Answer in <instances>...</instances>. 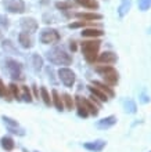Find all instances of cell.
<instances>
[{
  "instance_id": "cell-1",
  "label": "cell",
  "mask_w": 151,
  "mask_h": 152,
  "mask_svg": "<svg viewBox=\"0 0 151 152\" xmlns=\"http://www.w3.org/2000/svg\"><path fill=\"white\" fill-rule=\"evenodd\" d=\"M100 46H101V42L97 39L93 40H86L82 43V54H83L85 60L93 64L97 60V54H99Z\"/></svg>"
},
{
  "instance_id": "cell-2",
  "label": "cell",
  "mask_w": 151,
  "mask_h": 152,
  "mask_svg": "<svg viewBox=\"0 0 151 152\" xmlns=\"http://www.w3.org/2000/svg\"><path fill=\"white\" fill-rule=\"evenodd\" d=\"M47 60L54 65H71L72 64V57L68 54L64 48L54 47L47 53Z\"/></svg>"
},
{
  "instance_id": "cell-3",
  "label": "cell",
  "mask_w": 151,
  "mask_h": 152,
  "mask_svg": "<svg viewBox=\"0 0 151 152\" xmlns=\"http://www.w3.org/2000/svg\"><path fill=\"white\" fill-rule=\"evenodd\" d=\"M96 72L103 76L104 80H105L110 86L118 84L119 75L116 72V69L114 68V66H111V65H101V66H97V68H96Z\"/></svg>"
},
{
  "instance_id": "cell-4",
  "label": "cell",
  "mask_w": 151,
  "mask_h": 152,
  "mask_svg": "<svg viewBox=\"0 0 151 152\" xmlns=\"http://www.w3.org/2000/svg\"><path fill=\"white\" fill-rule=\"evenodd\" d=\"M40 42L43 44H54L60 42V33L57 32L56 29L46 28L40 33Z\"/></svg>"
},
{
  "instance_id": "cell-5",
  "label": "cell",
  "mask_w": 151,
  "mask_h": 152,
  "mask_svg": "<svg viewBox=\"0 0 151 152\" xmlns=\"http://www.w3.org/2000/svg\"><path fill=\"white\" fill-rule=\"evenodd\" d=\"M58 77L64 83V86H67V87H72L76 80L75 72L71 71L69 68H67V66H63V68L58 69Z\"/></svg>"
},
{
  "instance_id": "cell-6",
  "label": "cell",
  "mask_w": 151,
  "mask_h": 152,
  "mask_svg": "<svg viewBox=\"0 0 151 152\" xmlns=\"http://www.w3.org/2000/svg\"><path fill=\"white\" fill-rule=\"evenodd\" d=\"M3 6L8 12H13V14H22L25 11L24 0H4Z\"/></svg>"
},
{
  "instance_id": "cell-7",
  "label": "cell",
  "mask_w": 151,
  "mask_h": 152,
  "mask_svg": "<svg viewBox=\"0 0 151 152\" xmlns=\"http://www.w3.org/2000/svg\"><path fill=\"white\" fill-rule=\"evenodd\" d=\"M4 65H6V68H7L8 73L11 76L13 79H21L22 76V66H21L20 62H17L15 60H11V58H8V60L4 61Z\"/></svg>"
},
{
  "instance_id": "cell-8",
  "label": "cell",
  "mask_w": 151,
  "mask_h": 152,
  "mask_svg": "<svg viewBox=\"0 0 151 152\" xmlns=\"http://www.w3.org/2000/svg\"><path fill=\"white\" fill-rule=\"evenodd\" d=\"M1 119L4 120V123L7 126V130L10 133H14V134H18V136H24L25 134L24 130L20 127V124L17 123V120L11 119V118H7V116H3Z\"/></svg>"
},
{
  "instance_id": "cell-9",
  "label": "cell",
  "mask_w": 151,
  "mask_h": 152,
  "mask_svg": "<svg viewBox=\"0 0 151 152\" xmlns=\"http://www.w3.org/2000/svg\"><path fill=\"white\" fill-rule=\"evenodd\" d=\"M21 28L27 33H33L38 31V22L33 18H22L21 20Z\"/></svg>"
},
{
  "instance_id": "cell-10",
  "label": "cell",
  "mask_w": 151,
  "mask_h": 152,
  "mask_svg": "<svg viewBox=\"0 0 151 152\" xmlns=\"http://www.w3.org/2000/svg\"><path fill=\"white\" fill-rule=\"evenodd\" d=\"M107 142L104 140H96V141H90V142H85L83 147L88 151H91V152H101L104 148H105Z\"/></svg>"
},
{
  "instance_id": "cell-11",
  "label": "cell",
  "mask_w": 151,
  "mask_h": 152,
  "mask_svg": "<svg viewBox=\"0 0 151 152\" xmlns=\"http://www.w3.org/2000/svg\"><path fill=\"white\" fill-rule=\"evenodd\" d=\"M99 61L101 62V64L112 65V64H115L116 61H118V57H116L115 53H112V51H104L103 54H100Z\"/></svg>"
},
{
  "instance_id": "cell-12",
  "label": "cell",
  "mask_w": 151,
  "mask_h": 152,
  "mask_svg": "<svg viewBox=\"0 0 151 152\" xmlns=\"http://www.w3.org/2000/svg\"><path fill=\"white\" fill-rule=\"evenodd\" d=\"M115 123H116V116L111 115V116H107V118L99 120L96 126H97V129H100V130H107V129L112 127Z\"/></svg>"
},
{
  "instance_id": "cell-13",
  "label": "cell",
  "mask_w": 151,
  "mask_h": 152,
  "mask_svg": "<svg viewBox=\"0 0 151 152\" xmlns=\"http://www.w3.org/2000/svg\"><path fill=\"white\" fill-rule=\"evenodd\" d=\"M88 88H89V91L91 93V96L96 97L99 101H101V102H107L108 101V96L104 91H101L100 88L94 87V86H88Z\"/></svg>"
},
{
  "instance_id": "cell-14",
  "label": "cell",
  "mask_w": 151,
  "mask_h": 152,
  "mask_svg": "<svg viewBox=\"0 0 151 152\" xmlns=\"http://www.w3.org/2000/svg\"><path fill=\"white\" fill-rule=\"evenodd\" d=\"M78 18L83 21H96V20H103V15L101 14H97V12H76L75 14Z\"/></svg>"
},
{
  "instance_id": "cell-15",
  "label": "cell",
  "mask_w": 151,
  "mask_h": 152,
  "mask_svg": "<svg viewBox=\"0 0 151 152\" xmlns=\"http://www.w3.org/2000/svg\"><path fill=\"white\" fill-rule=\"evenodd\" d=\"M18 42L24 48H31L33 46V42H32V37L29 36V33L27 32H21L20 36H18Z\"/></svg>"
},
{
  "instance_id": "cell-16",
  "label": "cell",
  "mask_w": 151,
  "mask_h": 152,
  "mask_svg": "<svg viewBox=\"0 0 151 152\" xmlns=\"http://www.w3.org/2000/svg\"><path fill=\"white\" fill-rule=\"evenodd\" d=\"M82 102H83L85 108H86V111H88L89 113H91L93 116H97V115H99V108H97V105H96L91 100H88V98H82Z\"/></svg>"
},
{
  "instance_id": "cell-17",
  "label": "cell",
  "mask_w": 151,
  "mask_h": 152,
  "mask_svg": "<svg viewBox=\"0 0 151 152\" xmlns=\"http://www.w3.org/2000/svg\"><path fill=\"white\" fill-rule=\"evenodd\" d=\"M93 86H96V87L100 88L101 91H104L108 97H114V96H115V93H114V90H112V88L110 87L108 84L103 83V82H99V80H93Z\"/></svg>"
},
{
  "instance_id": "cell-18",
  "label": "cell",
  "mask_w": 151,
  "mask_h": 152,
  "mask_svg": "<svg viewBox=\"0 0 151 152\" xmlns=\"http://www.w3.org/2000/svg\"><path fill=\"white\" fill-rule=\"evenodd\" d=\"M75 102H76V111H78V115H79L80 118H88L89 112L86 111L83 102H82V97L76 96L75 97Z\"/></svg>"
},
{
  "instance_id": "cell-19",
  "label": "cell",
  "mask_w": 151,
  "mask_h": 152,
  "mask_svg": "<svg viewBox=\"0 0 151 152\" xmlns=\"http://www.w3.org/2000/svg\"><path fill=\"white\" fill-rule=\"evenodd\" d=\"M52 102L54 104V107L57 108V111H63L64 109V104H63V98H61V96L58 94V91L57 90H53L52 91Z\"/></svg>"
},
{
  "instance_id": "cell-20",
  "label": "cell",
  "mask_w": 151,
  "mask_h": 152,
  "mask_svg": "<svg viewBox=\"0 0 151 152\" xmlns=\"http://www.w3.org/2000/svg\"><path fill=\"white\" fill-rule=\"evenodd\" d=\"M104 32L101 29H94V28H89V29H85L83 32H82V36L83 37H100L103 36Z\"/></svg>"
},
{
  "instance_id": "cell-21",
  "label": "cell",
  "mask_w": 151,
  "mask_h": 152,
  "mask_svg": "<svg viewBox=\"0 0 151 152\" xmlns=\"http://www.w3.org/2000/svg\"><path fill=\"white\" fill-rule=\"evenodd\" d=\"M130 6H132V0H122L121 6L118 7V14H119L121 18H123L127 14V11L130 10Z\"/></svg>"
},
{
  "instance_id": "cell-22",
  "label": "cell",
  "mask_w": 151,
  "mask_h": 152,
  "mask_svg": "<svg viewBox=\"0 0 151 152\" xmlns=\"http://www.w3.org/2000/svg\"><path fill=\"white\" fill-rule=\"evenodd\" d=\"M75 1L85 8H90V10H97L99 8V3L96 0H75Z\"/></svg>"
},
{
  "instance_id": "cell-23",
  "label": "cell",
  "mask_w": 151,
  "mask_h": 152,
  "mask_svg": "<svg viewBox=\"0 0 151 152\" xmlns=\"http://www.w3.org/2000/svg\"><path fill=\"white\" fill-rule=\"evenodd\" d=\"M0 142H1V147L6 151H13V149L15 148V142H14V140H13L11 137H3Z\"/></svg>"
},
{
  "instance_id": "cell-24",
  "label": "cell",
  "mask_w": 151,
  "mask_h": 152,
  "mask_svg": "<svg viewBox=\"0 0 151 152\" xmlns=\"http://www.w3.org/2000/svg\"><path fill=\"white\" fill-rule=\"evenodd\" d=\"M31 60H32V66H33V69H35L36 72L43 68V60H42V57L39 54H33Z\"/></svg>"
},
{
  "instance_id": "cell-25",
  "label": "cell",
  "mask_w": 151,
  "mask_h": 152,
  "mask_svg": "<svg viewBox=\"0 0 151 152\" xmlns=\"http://www.w3.org/2000/svg\"><path fill=\"white\" fill-rule=\"evenodd\" d=\"M63 104L65 105V108H67L68 111H72V108H74V98H72L69 94L64 93L63 94Z\"/></svg>"
},
{
  "instance_id": "cell-26",
  "label": "cell",
  "mask_w": 151,
  "mask_h": 152,
  "mask_svg": "<svg viewBox=\"0 0 151 152\" xmlns=\"http://www.w3.org/2000/svg\"><path fill=\"white\" fill-rule=\"evenodd\" d=\"M40 96H42V100H43V102L47 105V107H50V105H52V98H50V94H49L47 88L44 87V86H42V87H40Z\"/></svg>"
},
{
  "instance_id": "cell-27",
  "label": "cell",
  "mask_w": 151,
  "mask_h": 152,
  "mask_svg": "<svg viewBox=\"0 0 151 152\" xmlns=\"http://www.w3.org/2000/svg\"><path fill=\"white\" fill-rule=\"evenodd\" d=\"M1 46H3V48L6 50V53H11V54H20V53H18V50H17V48L13 46V43L10 42V40H3Z\"/></svg>"
},
{
  "instance_id": "cell-28",
  "label": "cell",
  "mask_w": 151,
  "mask_h": 152,
  "mask_svg": "<svg viewBox=\"0 0 151 152\" xmlns=\"http://www.w3.org/2000/svg\"><path fill=\"white\" fill-rule=\"evenodd\" d=\"M56 8L63 10V11H67V10L74 8V3H72V1H57V3H56Z\"/></svg>"
},
{
  "instance_id": "cell-29",
  "label": "cell",
  "mask_w": 151,
  "mask_h": 152,
  "mask_svg": "<svg viewBox=\"0 0 151 152\" xmlns=\"http://www.w3.org/2000/svg\"><path fill=\"white\" fill-rule=\"evenodd\" d=\"M125 109H126L129 113H136L137 111V105L133 100H126L125 101Z\"/></svg>"
},
{
  "instance_id": "cell-30",
  "label": "cell",
  "mask_w": 151,
  "mask_h": 152,
  "mask_svg": "<svg viewBox=\"0 0 151 152\" xmlns=\"http://www.w3.org/2000/svg\"><path fill=\"white\" fill-rule=\"evenodd\" d=\"M21 90H22L21 98H22L24 101H27V102H31V101H32V97H31V93H29V88L27 87V86H22V87H21Z\"/></svg>"
},
{
  "instance_id": "cell-31",
  "label": "cell",
  "mask_w": 151,
  "mask_h": 152,
  "mask_svg": "<svg viewBox=\"0 0 151 152\" xmlns=\"http://www.w3.org/2000/svg\"><path fill=\"white\" fill-rule=\"evenodd\" d=\"M10 91H11L13 97L15 98V100H21V94H20V88L17 86L15 83H11L10 84Z\"/></svg>"
},
{
  "instance_id": "cell-32",
  "label": "cell",
  "mask_w": 151,
  "mask_h": 152,
  "mask_svg": "<svg viewBox=\"0 0 151 152\" xmlns=\"http://www.w3.org/2000/svg\"><path fill=\"white\" fill-rule=\"evenodd\" d=\"M137 4H139V8L141 11H147L151 7V0H137Z\"/></svg>"
},
{
  "instance_id": "cell-33",
  "label": "cell",
  "mask_w": 151,
  "mask_h": 152,
  "mask_svg": "<svg viewBox=\"0 0 151 152\" xmlns=\"http://www.w3.org/2000/svg\"><path fill=\"white\" fill-rule=\"evenodd\" d=\"M0 97H4L7 101H11V98H10V94L7 93V88H6V86H4L3 80L0 79Z\"/></svg>"
},
{
  "instance_id": "cell-34",
  "label": "cell",
  "mask_w": 151,
  "mask_h": 152,
  "mask_svg": "<svg viewBox=\"0 0 151 152\" xmlns=\"http://www.w3.org/2000/svg\"><path fill=\"white\" fill-rule=\"evenodd\" d=\"M90 24V21H78V22H72V24L68 25L69 29H76V28H82V26H86V25Z\"/></svg>"
},
{
  "instance_id": "cell-35",
  "label": "cell",
  "mask_w": 151,
  "mask_h": 152,
  "mask_svg": "<svg viewBox=\"0 0 151 152\" xmlns=\"http://www.w3.org/2000/svg\"><path fill=\"white\" fill-rule=\"evenodd\" d=\"M0 26L4 29H7L10 26V22H8V18L6 15H0Z\"/></svg>"
},
{
  "instance_id": "cell-36",
  "label": "cell",
  "mask_w": 151,
  "mask_h": 152,
  "mask_svg": "<svg viewBox=\"0 0 151 152\" xmlns=\"http://www.w3.org/2000/svg\"><path fill=\"white\" fill-rule=\"evenodd\" d=\"M32 88H33V96H35V98H38V100H39V91H38V87L33 84V86H32Z\"/></svg>"
},
{
  "instance_id": "cell-37",
  "label": "cell",
  "mask_w": 151,
  "mask_h": 152,
  "mask_svg": "<svg viewBox=\"0 0 151 152\" xmlns=\"http://www.w3.org/2000/svg\"><path fill=\"white\" fill-rule=\"evenodd\" d=\"M69 48H71L72 51H75L76 50V43L75 42H71V43H69Z\"/></svg>"
},
{
  "instance_id": "cell-38",
  "label": "cell",
  "mask_w": 151,
  "mask_h": 152,
  "mask_svg": "<svg viewBox=\"0 0 151 152\" xmlns=\"http://www.w3.org/2000/svg\"><path fill=\"white\" fill-rule=\"evenodd\" d=\"M1 37H3V33H1V32H0V39H1Z\"/></svg>"
},
{
  "instance_id": "cell-39",
  "label": "cell",
  "mask_w": 151,
  "mask_h": 152,
  "mask_svg": "<svg viewBox=\"0 0 151 152\" xmlns=\"http://www.w3.org/2000/svg\"><path fill=\"white\" fill-rule=\"evenodd\" d=\"M150 152H151V151H150Z\"/></svg>"
}]
</instances>
